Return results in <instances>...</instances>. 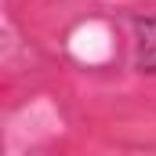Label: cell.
I'll use <instances>...</instances> for the list:
<instances>
[{"instance_id": "1", "label": "cell", "mask_w": 156, "mask_h": 156, "mask_svg": "<svg viewBox=\"0 0 156 156\" xmlns=\"http://www.w3.org/2000/svg\"><path fill=\"white\" fill-rule=\"evenodd\" d=\"M131 29H134V66H138V73L156 76V11L138 15L131 22Z\"/></svg>"}]
</instances>
